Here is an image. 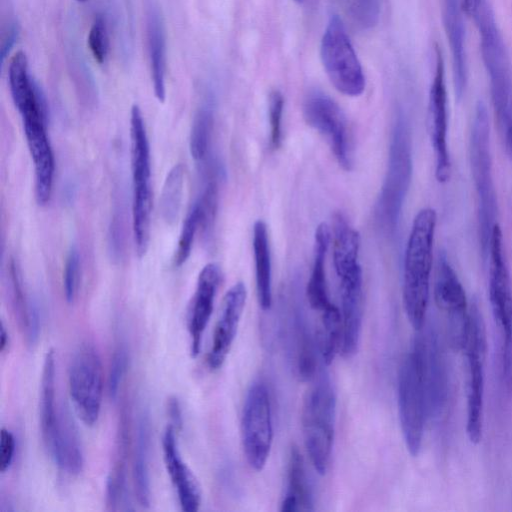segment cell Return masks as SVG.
Wrapping results in <instances>:
<instances>
[{
    "label": "cell",
    "instance_id": "obj_27",
    "mask_svg": "<svg viewBox=\"0 0 512 512\" xmlns=\"http://www.w3.org/2000/svg\"><path fill=\"white\" fill-rule=\"evenodd\" d=\"M253 250L258 303L266 311L272 305V270L267 226L262 220L253 226Z\"/></svg>",
    "mask_w": 512,
    "mask_h": 512
},
{
    "label": "cell",
    "instance_id": "obj_11",
    "mask_svg": "<svg viewBox=\"0 0 512 512\" xmlns=\"http://www.w3.org/2000/svg\"><path fill=\"white\" fill-rule=\"evenodd\" d=\"M69 394L74 410L87 426L97 423L103 395V368L97 349L88 342L75 351L68 371Z\"/></svg>",
    "mask_w": 512,
    "mask_h": 512
},
{
    "label": "cell",
    "instance_id": "obj_21",
    "mask_svg": "<svg viewBox=\"0 0 512 512\" xmlns=\"http://www.w3.org/2000/svg\"><path fill=\"white\" fill-rule=\"evenodd\" d=\"M464 13L462 0H442L443 26L450 47L455 95L459 100L468 82Z\"/></svg>",
    "mask_w": 512,
    "mask_h": 512
},
{
    "label": "cell",
    "instance_id": "obj_5",
    "mask_svg": "<svg viewBox=\"0 0 512 512\" xmlns=\"http://www.w3.org/2000/svg\"><path fill=\"white\" fill-rule=\"evenodd\" d=\"M470 17L480 35V51L489 78L492 104L503 132L512 125V73L508 52L487 0Z\"/></svg>",
    "mask_w": 512,
    "mask_h": 512
},
{
    "label": "cell",
    "instance_id": "obj_14",
    "mask_svg": "<svg viewBox=\"0 0 512 512\" xmlns=\"http://www.w3.org/2000/svg\"><path fill=\"white\" fill-rule=\"evenodd\" d=\"M303 115L307 124L327 139L339 165L350 170L352 162L347 120L339 105L328 95L313 91L304 101Z\"/></svg>",
    "mask_w": 512,
    "mask_h": 512
},
{
    "label": "cell",
    "instance_id": "obj_26",
    "mask_svg": "<svg viewBox=\"0 0 512 512\" xmlns=\"http://www.w3.org/2000/svg\"><path fill=\"white\" fill-rule=\"evenodd\" d=\"M313 496L305 463L297 446L290 449L286 491L281 502L282 512L313 510Z\"/></svg>",
    "mask_w": 512,
    "mask_h": 512
},
{
    "label": "cell",
    "instance_id": "obj_35",
    "mask_svg": "<svg viewBox=\"0 0 512 512\" xmlns=\"http://www.w3.org/2000/svg\"><path fill=\"white\" fill-rule=\"evenodd\" d=\"M80 257L76 247H72L67 255L63 272V291L68 303H73L79 287Z\"/></svg>",
    "mask_w": 512,
    "mask_h": 512
},
{
    "label": "cell",
    "instance_id": "obj_18",
    "mask_svg": "<svg viewBox=\"0 0 512 512\" xmlns=\"http://www.w3.org/2000/svg\"><path fill=\"white\" fill-rule=\"evenodd\" d=\"M247 299L243 282L235 283L225 294L218 320L215 325L212 344L207 356L211 370H218L224 364L235 340Z\"/></svg>",
    "mask_w": 512,
    "mask_h": 512
},
{
    "label": "cell",
    "instance_id": "obj_20",
    "mask_svg": "<svg viewBox=\"0 0 512 512\" xmlns=\"http://www.w3.org/2000/svg\"><path fill=\"white\" fill-rule=\"evenodd\" d=\"M220 282L221 270L215 263L206 264L199 273L188 318L192 357H196L201 350L203 334L213 312Z\"/></svg>",
    "mask_w": 512,
    "mask_h": 512
},
{
    "label": "cell",
    "instance_id": "obj_4",
    "mask_svg": "<svg viewBox=\"0 0 512 512\" xmlns=\"http://www.w3.org/2000/svg\"><path fill=\"white\" fill-rule=\"evenodd\" d=\"M412 171L409 123L405 115L399 112L392 131L386 175L375 205L376 222L386 233L392 234L398 227Z\"/></svg>",
    "mask_w": 512,
    "mask_h": 512
},
{
    "label": "cell",
    "instance_id": "obj_13",
    "mask_svg": "<svg viewBox=\"0 0 512 512\" xmlns=\"http://www.w3.org/2000/svg\"><path fill=\"white\" fill-rule=\"evenodd\" d=\"M434 299L438 308L447 317L451 345L462 350L470 305L465 289L444 252L439 255L437 261Z\"/></svg>",
    "mask_w": 512,
    "mask_h": 512
},
{
    "label": "cell",
    "instance_id": "obj_3",
    "mask_svg": "<svg viewBox=\"0 0 512 512\" xmlns=\"http://www.w3.org/2000/svg\"><path fill=\"white\" fill-rule=\"evenodd\" d=\"M469 158L478 200L479 244L482 259L486 261L491 234L497 224L498 206L492 170L489 115L483 101L476 103L473 113Z\"/></svg>",
    "mask_w": 512,
    "mask_h": 512
},
{
    "label": "cell",
    "instance_id": "obj_15",
    "mask_svg": "<svg viewBox=\"0 0 512 512\" xmlns=\"http://www.w3.org/2000/svg\"><path fill=\"white\" fill-rule=\"evenodd\" d=\"M435 70L429 91L428 123L435 155V177L447 182L451 175V160L447 143L448 111L444 60L441 50L435 49Z\"/></svg>",
    "mask_w": 512,
    "mask_h": 512
},
{
    "label": "cell",
    "instance_id": "obj_12",
    "mask_svg": "<svg viewBox=\"0 0 512 512\" xmlns=\"http://www.w3.org/2000/svg\"><path fill=\"white\" fill-rule=\"evenodd\" d=\"M241 439L247 463L253 470L261 471L273 442L271 402L263 382H254L247 390L241 416Z\"/></svg>",
    "mask_w": 512,
    "mask_h": 512
},
{
    "label": "cell",
    "instance_id": "obj_16",
    "mask_svg": "<svg viewBox=\"0 0 512 512\" xmlns=\"http://www.w3.org/2000/svg\"><path fill=\"white\" fill-rule=\"evenodd\" d=\"M28 150L34 165L35 198L46 205L51 198L55 161L47 134L48 114L33 112L21 116Z\"/></svg>",
    "mask_w": 512,
    "mask_h": 512
},
{
    "label": "cell",
    "instance_id": "obj_28",
    "mask_svg": "<svg viewBox=\"0 0 512 512\" xmlns=\"http://www.w3.org/2000/svg\"><path fill=\"white\" fill-rule=\"evenodd\" d=\"M148 47L154 94L159 102H164L166 98V42L164 26L157 13L150 16Z\"/></svg>",
    "mask_w": 512,
    "mask_h": 512
},
{
    "label": "cell",
    "instance_id": "obj_19",
    "mask_svg": "<svg viewBox=\"0 0 512 512\" xmlns=\"http://www.w3.org/2000/svg\"><path fill=\"white\" fill-rule=\"evenodd\" d=\"M341 297L340 353L352 358L358 351L363 322L362 269L339 277Z\"/></svg>",
    "mask_w": 512,
    "mask_h": 512
},
{
    "label": "cell",
    "instance_id": "obj_29",
    "mask_svg": "<svg viewBox=\"0 0 512 512\" xmlns=\"http://www.w3.org/2000/svg\"><path fill=\"white\" fill-rule=\"evenodd\" d=\"M55 370V353L51 349L45 354L41 375L39 407L42 439L50 432L58 410L55 396Z\"/></svg>",
    "mask_w": 512,
    "mask_h": 512
},
{
    "label": "cell",
    "instance_id": "obj_42",
    "mask_svg": "<svg viewBox=\"0 0 512 512\" xmlns=\"http://www.w3.org/2000/svg\"><path fill=\"white\" fill-rule=\"evenodd\" d=\"M0 337V351L3 353L9 345V334L3 322L1 323Z\"/></svg>",
    "mask_w": 512,
    "mask_h": 512
},
{
    "label": "cell",
    "instance_id": "obj_1",
    "mask_svg": "<svg viewBox=\"0 0 512 512\" xmlns=\"http://www.w3.org/2000/svg\"><path fill=\"white\" fill-rule=\"evenodd\" d=\"M436 211L426 207L416 214L408 237L403 271V306L410 325L422 330L429 301Z\"/></svg>",
    "mask_w": 512,
    "mask_h": 512
},
{
    "label": "cell",
    "instance_id": "obj_37",
    "mask_svg": "<svg viewBox=\"0 0 512 512\" xmlns=\"http://www.w3.org/2000/svg\"><path fill=\"white\" fill-rule=\"evenodd\" d=\"M284 107L283 95L278 90H273L268 99V114L270 123V145L272 149H278L282 142V114Z\"/></svg>",
    "mask_w": 512,
    "mask_h": 512
},
{
    "label": "cell",
    "instance_id": "obj_25",
    "mask_svg": "<svg viewBox=\"0 0 512 512\" xmlns=\"http://www.w3.org/2000/svg\"><path fill=\"white\" fill-rule=\"evenodd\" d=\"M331 239L330 228L320 223L314 235V258L307 284V298L312 309L323 312L334 304L330 301L325 275V258Z\"/></svg>",
    "mask_w": 512,
    "mask_h": 512
},
{
    "label": "cell",
    "instance_id": "obj_30",
    "mask_svg": "<svg viewBox=\"0 0 512 512\" xmlns=\"http://www.w3.org/2000/svg\"><path fill=\"white\" fill-rule=\"evenodd\" d=\"M321 314L318 330L319 353L325 365H330L340 351L341 344V312L333 305Z\"/></svg>",
    "mask_w": 512,
    "mask_h": 512
},
{
    "label": "cell",
    "instance_id": "obj_8",
    "mask_svg": "<svg viewBox=\"0 0 512 512\" xmlns=\"http://www.w3.org/2000/svg\"><path fill=\"white\" fill-rule=\"evenodd\" d=\"M462 350L467 364L466 434L471 443L478 444L483 435L487 337L484 319L476 303L470 305Z\"/></svg>",
    "mask_w": 512,
    "mask_h": 512
},
{
    "label": "cell",
    "instance_id": "obj_24",
    "mask_svg": "<svg viewBox=\"0 0 512 512\" xmlns=\"http://www.w3.org/2000/svg\"><path fill=\"white\" fill-rule=\"evenodd\" d=\"M150 441L151 426L148 409L142 406L137 414L133 451V479L136 497L143 507L150 505Z\"/></svg>",
    "mask_w": 512,
    "mask_h": 512
},
{
    "label": "cell",
    "instance_id": "obj_2",
    "mask_svg": "<svg viewBox=\"0 0 512 512\" xmlns=\"http://www.w3.org/2000/svg\"><path fill=\"white\" fill-rule=\"evenodd\" d=\"M398 412L406 449L416 457L421 450L426 420L431 414L421 335L414 338L400 367Z\"/></svg>",
    "mask_w": 512,
    "mask_h": 512
},
{
    "label": "cell",
    "instance_id": "obj_40",
    "mask_svg": "<svg viewBox=\"0 0 512 512\" xmlns=\"http://www.w3.org/2000/svg\"><path fill=\"white\" fill-rule=\"evenodd\" d=\"M168 414L171 425L177 430L182 427V411L179 401L176 397H171L168 401Z\"/></svg>",
    "mask_w": 512,
    "mask_h": 512
},
{
    "label": "cell",
    "instance_id": "obj_36",
    "mask_svg": "<svg viewBox=\"0 0 512 512\" xmlns=\"http://www.w3.org/2000/svg\"><path fill=\"white\" fill-rule=\"evenodd\" d=\"M89 49L99 64L105 62L109 52V37L104 19L95 18L87 38Z\"/></svg>",
    "mask_w": 512,
    "mask_h": 512
},
{
    "label": "cell",
    "instance_id": "obj_43",
    "mask_svg": "<svg viewBox=\"0 0 512 512\" xmlns=\"http://www.w3.org/2000/svg\"><path fill=\"white\" fill-rule=\"evenodd\" d=\"M297 3H302L304 0H294Z\"/></svg>",
    "mask_w": 512,
    "mask_h": 512
},
{
    "label": "cell",
    "instance_id": "obj_17",
    "mask_svg": "<svg viewBox=\"0 0 512 512\" xmlns=\"http://www.w3.org/2000/svg\"><path fill=\"white\" fill-rule=\"evenodd\" d=\"M43 442L57 467L69 475H77L84 465L83 450L77 427L68 407L58 404L56 418Z\"/></svg>",
    "mask_w": 512,
    "mask_h": 512
},
{
    "label": "cell",
    "instance_id": "obj_33",
    "mask_svg": "<svg viewBox=\"0 0 512 512\" xmlns=\"http://www.w3.org/2000/svg\"><path fill=\"white\" fill-rule=\"evenodd\" d=\"M201 227V207L199 201L191 205L177 243V248L173 258L175 267L182 266L189 258L197 230Z\"/></svg>",
    "mask_w": 512,
    "mask_h": 512
},
{
    "label": "cell",
    "instance_id": "obj_41",
    "mask_svg": "<svg viewBox=\"0 0 512 512\" xmlns=\"http://www.w3.org/2000/svg\"><path fill=\"white\" fill-rule=\"evenodd\" d=\"M18 37V29L15 26H12L4 40L2 50H1V61L2 63L5 60L6 55L9 53L10 49L14 45L15 41Z\"/></svg>",
    "mask_w": 512,
    "mask_h": 512
},
{
    "label": "cell",
    "instance_id": "obj_23",
    "mask_svg": "<svg viewBox=\"0 0 512 512\" xmlns=\"http://www.w3.org/2000/svg\"><path fill=\"white\" fill-rule=\"evenodd\" d=\"M130 446L129 417L123 407L119 417L114 460L106 482V504L111 510L121 509L127 499L126 464Z\"/></svg>",
    "mask_w": 512,
    "mask_h": 512
},
{
    "label": "cell",
    "instance_id": "obj_38",
    "mask_svg": "<svg viewBox=\"0 0 512 512\" xmlns=\"http://www.w3.org/2000/svg\"><path fill=\"white\" fill-rule=\"evenodd\" d=\"M353 15L365 29L374 27L380 15V0H353Z\"/></svg>",
    "mask_w": 512,
    "mask_h": 512
},
{
    "label": "cell",
    "instance_id": "obj_9",
    "mask_svg": "<svg viewBox=\"0 0 512 512\" xmlns=\"http://www.w3.org/2000/svg\"><path fill=\"white\" fill-rule=\"evenodd\" d=\"M488 294L493 319L500 331L503 379L512 381V284L498 224L493 228L488 250Z\"/></svg>",
    "mask_w": 512,
    "mask_h": 512
},
{
    "label": "cell",
    "instance_id": "obj_44",
    "mask_svg": "<svg viewBox=\"0 0 512 512\" xmlns=\"http://www.w3.org/2000/svg\"><path fill=\"white\" fill-rule=\"evenodd\" d=\"M77 1H79V2H84V1H86V0H77Z\"/></svg>",
    "mask_w": 512,
    "mask_h": 512
},
{
    "label": "cell",
    "instance_id": "obj_7",
    "mask_svg": "<svg viewBox=\"0 0 512 512\" xmlns=\"http://www.w3.org/2000/svg\"><path fill=\"white\" fill-rule=\"evenodd\" d=\"M132 224L136 252L143 257L149 246L152 211L150 145L141 109L130 113Z\"/></svg>",
    "mask_w": 512,
    "mask_h": 512
},
{
    "label": "cell",
    "instance_id": "obj_22",
    "mask_svg": "<svg viewBox=\"0 0 512 512\" xmlns=\"http://www.w3.org/2000/svg\"><path fill=\"white\" fill-rule=\"evenodd\" d=\"M162 449L165 466L177 492L181 509L185 512L197 511L201 505L200 485L180 455L175 428L171 424L164 431Z\"/></svg>",
    "mask_w": 512,
    "mask_h": 512
},
{
    "label": "cell",
    "instance_id": "obj_39",
    "mask_svg": "<svg viewBox=\"0 0 512 512\" xmlns=\"http://www.w3.org/2000/svg\"><path fill=\"white\" fill-rule=\"evenodd\" d=\"M16 442L11 431L2 428L0 434V471L6 472L12 465Z\"/></svg>",
    "mask_w": 512,
    "mask_h": 512
},
{
    "label": "cell",
    "instance_id": "obj_31",
    "mask_svg": "<svg viewBox=\"0 0 512 512\" xmlns=\"http://www.w3.org/2000/svg\"><path fill=\"white\" fill-rule=\"evenodd\" d=\"M184 184L185 170L181 164H176L166 176L160 199L161 215L168 224L174 223L178 218Z\"/></svg>",
    "mask_w": 512,
    "mask_h": 512
},
{
    "label": "cell",
    "instance_id": "obj_6",
    "mask_svg": "<svg viewBox=\"0 0 512 512\" xmlns=\"http://www.w3.org/2000/svg\"><path fill=\"white\" fill-rule=\"evenodd\" d=\"M304 395L301 423L304 444L314 469L326 474L334 441L336 395L327 373L321 372Z\"/></svg>",
    "mask_w": 512,
    "mask_h": 512
},
{
    "label": "cell",
    "instance_id": "obj_10",
    "mask_svg": "<svg viewBox=\"0 0 512 512\" xmlns=\"http://www.w3.org/2000/svg\"><path fill=\"white\" fill-rule=\"evenodd\" d=\"M320 56L325 72L337 91L350 97L363 93V69L338 15L329 18L321 40Z\"/></svg>",
    "mask_w": 512,
    "mask_h": 512
},
{
    "label": "cell",
    "instance_id": "obj_34",
    "mask_svg": "<svg viewBox=\"0 0 512 512\" xmlns=\"http://www.w3.org/2000/svg\"><path fill=\"white\" fill-rule=\"evenodd\" d=\"M129 364V354L124 344H119L112 355L108 377L110 397L115 400Z\"/></svg>",
    "mask_w": 512,
    "mask_h": 512
},
{
    "label": "cell",
    "instance_id": "obj_32",
    "mask_svg": "<svg viewBox=\"0 0 512 512\" xmlns=\"http://www.w3.org/2000/svg\"><path fill=\"white\" fill-rule=\"evenodd\" d=\"M213 121V111L209 106L201 107L194 117L189 148L197 163L206 161L209 155Z\"/></svg>",
    "mask_w": 512,
    "mask_h": 512
}]
</instances>
